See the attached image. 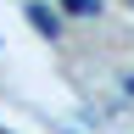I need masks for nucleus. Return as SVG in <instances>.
<instances>
[{
	"instance_id": "f03ea898",
	"label": "nucleus",
	"mask_w": 134,
	"mask_h": 134,
	"mask_svg": "<svg viewBox=\"0 0 134 134\" xmlns=\"http://www.w3.org/2000/svg\"><path fill=\"white\" fill-rule=\"evenodd\" d=\"M73 17H100V0H62Z\"/></svg>"
},
{
	"instance_id": "f257e3e1",
	"label": "nucleus",
	"mask_w": 134,
	"mask_h": 134,
	"mask_svg": "<svg viewBox=\"0 0 134 134\" xmlns=\"http://www.w3.org/2000/svg\"><path fill=\"white\" fill-rule=\"evenodd\" d=\"M23 11H28V23H34V28H39V34H45V39H56V34H62V23H56V11H50V6H39V0H28V6H23Z\"/></svg>"
},
{
	"instance_id": "7ed1b4c3",
	"label": "nucleus",
	"mask_w": 134,
	"mask_h": 134,
	"mask_svg": "<svg viewBox=\"0 0 134 134\" xmlns=\"http://www.w3.org/2000/svg\"><path fill=\"white\" fill-rule=\"evenodd\" d=\"M117 90H123V95L134 100V73H123V78H117Z\"/></svg>"
}]
</instances>
